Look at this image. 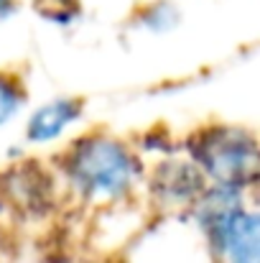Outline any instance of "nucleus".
Masks as SVG:
<instances>
[{
    "mask_svg": "<svg viewBox=\"0 0 260 263\" xmlns=\"http://www.w3.org/2000/svg\"><path fill=\"white\" fill-rule=\"evenodd\" d=\"M21 105H23V92H21V87L13 80L0 77V125L5 120H10L18 112Z\"/></svg>",
    "mask_w": 260,
    "mask_h": 263,
    "instance_id": "5",
    "label": "nucleus"
},
{
    "mask_svg": "<svg viewBox=\"0 0 260 263\" xmlns=\"http://www.w3.org/2000/svg\"><path fill=\"white\" fill-rule=\"evenodd\" d=\"M15 10V5H13V0H0V18H5V15H10Z\"/></svg>",
    "mask_w": 260,
    "mask_h": 263,
    "instance_id": "6",
    "label": "nucleus"
},
{
    "mask_svg": "<svg viewBox=\"0 0 260 263\" xmlns=\"http://www.w3.org/2000/svg\"><path fill=\"white\" fill-rule=\"evenodd\" d=\"M77 115H79V105L72 100L49 102L38 112H33V118L28 123V138L31 141H49V138L59 136L64 130V125H69Z\"/></svg>",
    "mask_w": 260,
    "mask_h": 263,
    "instance_id": "4",
    "label": "nucleus"
},
{
    "mask_svg": "<svg viewBox=\"0 0 260 263\" xmlns=\"http://www.w3.org/2000/svg\"><path fill=\"white\" fill-rule=\"evenodd\" d=\"M194 154L196 161H202V166L222 184H240L255 166V143L250 136L237 130H214L202 136Z\"/></svg>",
    "mask_w": 260,
    "mask_h": 263,
    "instance_id": "2",
    "label": "nucleus"
},
{
    "mask_svg": "<svg viewBox=\"0 0 260 263\" xmlns=\"http://www.w3.org/2000/svg\"><path fill=\"white\" fill-rule=\"evenodd\" d=\"M69 172L74 181L89 194L115 197L130 186L135 176V161L115 141L87 138L79 146H74Z\"/></svg>",
    "mask_w": 260,
    "mask_h": 263,
    "instance_id": "1",
    "label": "nucleus"
},
{
    "mask_svg": "<svg viewBox=\"0 0 260 263\" xmlns=\"http://www.w3.org/2000/svg\"><path fill=\"white\" fill-rule=\"evenodd\" d=\"M217 248L227 263H258V217L250 212H225L214 217Z\"/></svg>",
    "mask_w": 260,
    "mask_h": 263,
    "instance_id": "3",
    "label": "nucleus"
}]
</instances>
